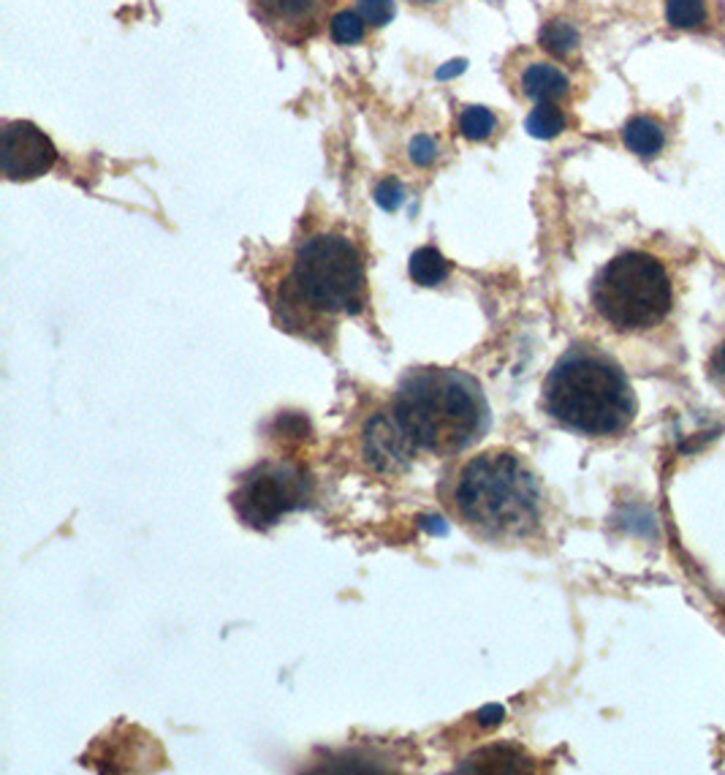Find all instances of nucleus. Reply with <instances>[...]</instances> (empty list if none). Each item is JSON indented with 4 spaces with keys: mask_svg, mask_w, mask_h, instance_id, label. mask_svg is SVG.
Returning a JSON list of instances; mask_svg holds the SVG:
<instances>
[{
    "mask_svg": "<svg viewBox=\"0 0 725 775\" xmlns=\"http://www.w3.org/2000/svg\"><path fill=\"white\" fill-rule=\"evenodd\" d=\"M392 416L416 449L457 455L490 430V406L479 381L462 370L425 368L399 384Z\"/></svg>",
    "mask_w": 725,
    "mask_h": 775,
    "instance_id": "1",
    "label": "nucleus"
},
{
    "mask_svg": "<svg viewBox=\"0 0 725 775\" xmlns=\"http://www.w3.org/2000/svg\"><path fill=\"white\" fill-rule=\"evenodd\" d=\"M457 517L475 536L516 542L541 525L543 495L536 473L519 455L490 449L465 462L451 495Z\"/></svg>",
    "mask_w": 725,
    "mask_h": 775,
    "instance_id": "2",
    "label": "nucleus"
},
{
    "mask_svg": "<svg viewBox=\"0 0 725 775\" xmlns=\"http://www.w3.org/2000/svg\"><path fill=\"white\" fill-rule=\"evenodd\" d=\"M543 408L557 425L582 436H617L636 419L634 386L608 357L573 349L543 384Z\"/></svg>",
    "mask_w": 725,
    "mask_h": 775,
    "instance_id": "3",
    "label": "nucleus"
},
{
    "mask_svg": "<svg viewBox=\"0 0 725 775\" xmlns=\"http://www.w3.org/2000/svg\"><path fill=\"white\" fill-rule=\"evenodd\" d=\"M674 303V286L663 262L644 251L619 253L593 283V305L617 332L658 327Z\"/></svg>",
    "mask_w": 725,
    "mask_h": 775,
    "instance_id": "4",
    "label": "nucleus"
},
{
    "mask_svg": "<svg viewBox=\"0 0 725 775\" xmlns=\"http://www.w3.org/2000/svg\"><path fill=\"white\" fill-rule=\"evenodd\" d=\"M288 297L312 314H359L364 308V268L356 245L338 234L310 237L297 251Z\"/></svg>",
    "mask_w": 725,
    "mask_h": 775,
    "instance_id": "5",
    "label": "nucleus"
},
{
    "mask_svg": "<svg viewBox=\"0 0 725 775\" xmlns=\"http://www.w3.org/2000/svg\"><path fill=\"white\" fill-rule=\"evenodd\" d=\"M231 501L248 525L270 528L281 523L283 514L294 512L307 501V479L297 468L266 462L242 479Z\"/></svg>",
    "mask_w": 725,
    "mask_h": 775,
    "instance_id": "6",
    "label": "nucleus"
},
{
    "mask_svg": "<svg viewBox=\"0 0 725 775\" xmlns=\"http://www.w3.org/2000/svg\"><path fill=\"white\" fill-rule=\"evenodd\" d=\"M55 144L39 125L28 123V120L6 123L3 148H0V164H3L6 181H36L55 166Z\"/></svg>",
    "mask_w": 725,
    "mask_h": 775,
    "instance_id": "7",
    "label": "nucleus"
},
{
    "mask_svg": "<svg viewBox=\"0 0 725 775\" xmlns=\"http://www.w3.org/2000/svg\"><path fill=\"white\" fill-rule=\"evenodd\" d=\"M414 444L405 436L399 422L392 414H378L367 422L364 430V455H367L370 466L378 471H399L408 462Z\"/></svg>",
    "mask_w": 725,
    "mask_h": 775,
    "instance_id": "8",
    "label": "nucleus"
},
{
    "mask_svg": "<svg viewBox=\"0 0 725 775\" xmlns=\"http://www.w3.org/2000/svg\"><path fill=\"white\" fill-rule=\"evenodd\" d=\"M460 773H532V756L527 751L516 749V745H490V749L475 751L473 756H468L460 767Z\"/></svg>",
    "mask_w": 725,
    "mask_h": 775,
    "instance_id": "9",
    "label": "nucleus"
},
{
    "mask_svg": "<svg viewBox=\"0 0 725 775\" xmlns=\"http://www.w3.org/2000/svg\"><path fill=\"white\" fill-rule=\"evenodd\" d=\"M521 88H525V96L536 98L538 103L557 101L568 92V77L552 63H532L521 77Z\"/></svg>",
    "mask_w": 725,
    "mask_h": 775,
    "instance_id": "10",
    "label": "nucleus"
},
{
    "mask_svg": "<svg viewBox=\"0 0 725 775\" xmlns=\"http://www.w3.org/2000/svg\"><path fill=\"white\" fill-rule=\"evenodd\" d=\"M623 142L630 153H636L639 159H655L666 144L663 125L655 123L652 118H634L628 120V125L623 129Z\"/></svg>",
    "mask_w": 725,
    "mask_h": 775,
    "instance_id": "11",
    "label": "nucleus"
},
{
    "mask_svg": "<svg viewBox=\"0 0 725 775\" xmlns=\"http://www.w3.org/2000/svg\"><path fill=\"white\" fill-rule=\"evenodd\" d=\"M408 273L419 286H438V283H443L446 275H449V262H446L438 248L427 245L419 248V251L410 256Z\"/></svg>",
    "mask_w": 725,
    "mask_h": 775,
    "instance_id": "12",
    "label": "nucleus"
},
{
    "mask_svg": "<svg viewBox=\"0 0 725 775\" xmlns=\"http://www.w3.org/2000/svg\"><path fill=\"white\" fill-rule=\"evenodd\" d=\"M527 131L536 139H554L565 131V114L554 107V101H541L527 118Z\"/></svg>",
    "mask_w": 725,
    "mask_h": 775,
    "instance_id": "13",
    "label": "nucleus"
},
{
    "mask_svg": "<svg viewBox=\"0 0 725 775\" xmlns=\"http://www.w3.org/2000/svg\"><path fill=\"white\" fill-rule=\"evenodd\" d=\"M541 46L557 57L571 55L579 46V31L565 20H552L541 28Z\"/></svg>",
    "mask_w": 725,
    "mask_h": 775,
    "instance_id": "14",
    "label": "nucleus"
},
{
    "mask_svg": "<svg viewBox=\"0 0 725 775\" xmlns=\"http://www.w3.org/2000/svg\"><path fill=\"white\" fill-rule=\"evenodd\" d=\"M666 20L680 31H695L706 22L704 0H669L666 3Z\"/></svg>",
    "mask_w": 725,
    "mask_h": 775,
    "instance_id": "15",
    "label": "nucleus"
},
{
    "mask_svg": "<svg viewBox=\"0 0 725 775\" xmlns=\"http://www.w3.org/2000/svg\"><path fill=\"white\" fill-rule=\"evenodd\" d=\"M497 118L486 107H465L460 114V134L470 142H484L495 134Z\"/></svg>",
    "mask_w": 725,
    "mask_h": 775,
    "instance_id": "16",
    "label": "nucleus"
},
{
    "mask_svg": "<svg viewBox=\"0 0 725 775\" xmlns=\"http://www.w3.org/2000/svg\"><path fill=\"white\" fill-rule=\"evenodd\" d=\"M364 17L356 11H340L332 20V39L338 44H356L364 39Z\"/></svg>",
    "mask_w": 725,
    "mask_h": 775,
    "instance_id": "17",
    "label": "nucleus"
},
{
    "mask_svg": "<svg viewBox=\"0 0 725 775\" xmlns=\"http://www.w3.org/2000/svg\"><path fill=\"white\" fill-rule=\"evenodd\" d=\"M318 0H261L266 11H272L281 20H299V17H307L312 9H316Z\"/></svg>",
    "mask_w": 725,
    "mask_h": 775,
    "instance_id": "18",
    "label": "nucleus"
},
{
    "mask_svg": "<svg viewBox=\"0 0 725 775\" xmlns=\"http://www.w3.org/2000/svg\"><path fill=\"white\" fill-rule=\"evenodd\" d=\"M359 14H362L364 22H370V25H386L394 17V0H359Z\"/></svg>",
    "mask_w": 725,
    "mask_h": 775,
    "instance_id": "19",
    "label": "nucleus"
},
{
    "mask_svg": "<svg viewBox=\"0 0 725 775\" xmlns=\"http://www.w3.org/2000/svg\"><path fill=\"white\" fill-rule=\"evenodd\" d=\"M403 199H405V190L403 185H399V181H394V177H388V181H384L378 188H375V201H378L386 212L399 210Z\"/></svg>",
    "mask_w": 725,
    "mask_h": 775,
    "instance_id": "20",
    "label": "nucleus"
},
{
    "mask_svg": "<svg viewBox=\"0 0 725 775\" xmlns=\"http://www.w3.org/2000/svg\"><path fill=\"white\" fill-rule=\"evenodd\" d=\"M408 155L416 166H429L435 159H438V144H435L429 137H416L414 142H410Z\"/></svg>",
    "mask_w": 725,
    "mask_h": 775,
    "instance_id": "21",
    "label": "nucleus"
},
{
    "mask_svg": "<svg viewBox=\"0 0 725 775\" xmlns=\"http://www.w3.org/2000/svg\"><path fill=\"white\" fill-rule=\"evenodd\" d=\"M503 719H506V710H503L501 705H486V708H481L479 713H475V721H479L481 727H497L503 724Z\"/></svg>",
    "mask_w": 725,
    "mask_h": 775,
    "instance_id": "22",
    "label": "nucleus"
},
{
    "mask_svg": "<svg viewBox=\"0 0 725 775\" xmlns=\"http://www.w3.org/2000/svg\"><path fill=\"white\" fill-rule=\"evenodd\" d=\"M465 66H468V61H462V57H460V61H449L443 68H438V74H435V77H438V79H451V77H457V74L465 72Z\"/></svg>",
    "mask_w": 725,
    "mask_h": 775,
    "instance_id": "23",
    "label": "nucleus"
},
{
    "mask_svg": "<svg viewBox=\"0 0 725 775\" xmlns=\"http://www.w3.org/2000/svg\"><path fill=\"white\" fill-rule=\"evenodd\" d=\"M721 373H723V381H725V349L721 351Z\"/></svg>",
    "mask_w": 725,
    "mask_h": 775,
    "instance_id": "24",
    "label": "nucleus"
},
{
    "mask_svg": "<svg viewBox=\"0 0 725 775\" xmlns=\"http://www.w3.org/2000/svg\"><path fill=\"white\" fill-rule=\"evenodd\" d=\"M416 3H429V0H416Z\"/></svg>",
    "mask_w": 725,
    "mask_h": 775,
    "instance_id": "25",
    "label": "nucleus"
}]
</instances>
